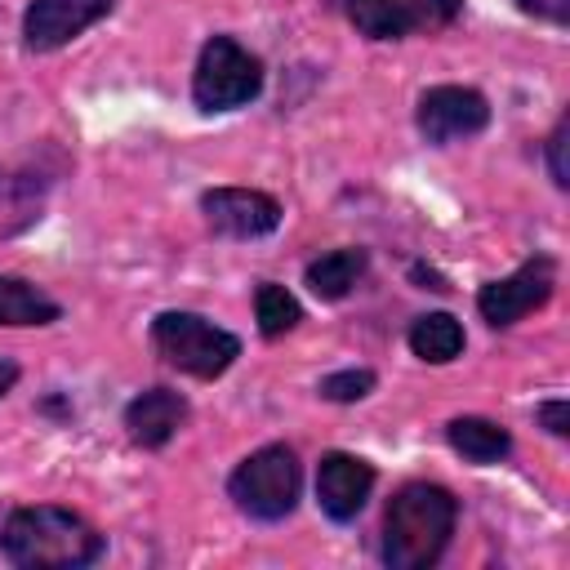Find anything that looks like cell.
Here are the masks:
<instances>
[{"mask_svg": "<svg viewBox=\"0 0 570 570\" xmlns=\"http://www.w3.org/2000/svg\"><path fill=\"white\" fill-rule=\"evenodd\" d=\"M102 534L71 508L31 503L13 508L0 525V552L18 570H80L102 557Z\"/></svg>", "mask_w": 570, "mask_h": 570, "instance_id": "1", "label": "cell"}, {"mask_svg": "<svg viewBox=\"0 0 570 570\" xmlns=\"http://www.w3.org/2000/svg\"><path fill=\"white\" fill-rule=\"evenodd\" d=\"M459 521V499L445 485L410 481L383 512V561L392 570H428L441 561Z\"/></svg>", "mask_w": 570, "mask_h": 570, "instance_id": "2", "label": "cell"}, {"mask_svg": "<svg viewBox=\"0 0 570 570\" xmlns=\"http://www.w3.org/2000/svg\"><path fill=\"white\" fill-rule=\"evenodd\" d=\"M151 343L174 370H183L191 379H218L240 356V338L232 330L205 321L200 312H160L151 321Z\"/></svg>", "mask_w": 570, "mask_h": 570, "instance_id": "3", "label": "cell"}, {"mask_svg": "<svg viewBox=\"0 0 570 570\" xmlns=\"http://www.w3.org/2000/svg\"><path fill=\"white\" fill-rule=\"evenodd\" d=\"M298 459L289 445H263L249 459H240V468L227 481V494L236 499V508L254 521H285L298 503Z\"/></svg>", "mask_w": 570, "mask_h": 570, "instance_id": "4", "label": "cell"}, {"mask_svg": "<svg viewBox=\"0 0 570 570\" xmlns=\"http://www.w3.org/2000/svg\"><path fill=\"white\" fill-rule=\"evenodd\" d=\"M263 89V62L236 45L232 36H214L205 40L196 71H191V98L200 111H232L254 102Z\"/></svg>", "mask_w": 570, "mask_h": 570, "instance_id": "5", "label": "cell"}, {"mask_svg": "<svg viewBox=\"0 0 570 570\" xmlns=\"http://www.w3.org/2000/svg\"><path fill=\"white\" fill-rule=\"evenodd\" d=\"M552 289H557V263L548 254H534L517 272H508L499 281H485L481 294H476V312L485 316V325L508 330L521 316H530L534 307H543L552 298Z\"/></svg>", "mask_w": 570, "mask_h": 570, "instance_id": "6", "label": "cell"}, {"mask_svg": "<svg viewBox=\"0 0 570 570\" xmlns=\"http://www.w3.org/2000/svg\"><path fill=\"white\" fill-rule=\"evenodd\" d=\"M463 13V0H347V18L365 40H401L441 31Z\"/></svg>", "mask_w": 570, "mask_h": 570, "instance_id": "7", "label": "cell"}, {"mask_svg": "<svg viewBox=\"0 0 570 570\" xmlns=\"http://www.w3.org/2000/svg\"><path fill=\"white\" fill-rule=\"evenodd\" d=\"M490 125V102L485 94L476 89H463V85H432L423 98H419V134L436 147L445 142H459V138H472Z\"/></svg>", "mask_w": 570, "mask_h": 570, "instance_id": "8", "label": "cell"}, {"mask_svg": "<svg viewBox=\"0 0 570 570\" xmlns=\"http://www.w3.org/2000/svg\"><path fill=\"white\" fill-rule=\"evenodd\" d=\"M200 209L209 227L232 240H258L281 227V200L254 187H214L200 196Z\"/></svg>", "mask_w": 570, "mask_h": 570, "instance_id": "9", "label": "cell"}, {"mask_svg": "<svg viewBox=\"0 0 570 570\" xmlns=\"http://www.w3.org/2000/svg\"><path fill=\"white\" fill-rule=\"evenodd\" d=\"M116 0H31L22 13V40L36 53L62 49L80 31H89L98 18L111 13Z\"/></svg>", "mask_w": 570, "mask_h": 570, "instance_id": "10", "label": "cell"}, {"mask_svg": "<svg viewBox=\"0 0 570 570\" xmlns=\"http://www.w3.org/2000/svg\"><path fill=\"white\" fill-rule=\"evenodd\" d=\"M374 490V468L361 454H325L316 468V503L330 521H356Z\"/></svg>", "mask_w": 570, "mask_h": 570, "instance_id": "11", "label": "cell"}, {"mask_svg": "<svg viewBox=\"0 0 570 570\" xmlns=\"http://www.w3.org/2000/svg\"><path fill=\"white\" fill-rule=\"evenodd\" d=\"M187 423V396L174 387H147L125 405L129 441L142 450H160L174 441V432Z\"/></svg>", "mask_w": 570, "mask_h": 570, "instance_id": "12", "label": "cell"}, {"mask_svg": "<svg viewBox=\"0 0 570 570\" xmlns=\"http://www.w3.org/2000/svg\"><path fill=\"white\" fill-rule=\"evenodd\" d=\"M365 267H370V254L361 245H347V249H330L316 263H307L303 281H307V289L316 298L334 303V298H347L352 294V285L365 276Z\"/></svg>", "mask_w": 570, "mask_h": 570, "instance_id": "13", "label": "cell"}, {"mask_svg": "<svg viewBox=\"0 0 570 570\" xmlns=\"http://www.w3.org/2000/svg\"><path fill=\"white\" fill-rule=\"evenodd\" d=\"M445 436H450V445H454L463 459H472V463H499V459L512 450L508 428H499L494 419H481V414L450 419Z\"/></svg>", "mask_w": 570, "mask_h": 570, "instance_id": "14", "label": "cell"}, {"mask_svg": "<svg viewBox=\"0 0 570 570\" xmlns=\"http://www.w3.org/2000/svg\"><path fill=\"white\" fill-rule=\"evenodd\" d=\"M62 307L22 276H0V325H53Z\"/></svg>", "mask_w": 570, "mask_h": 570, "instance_id": "15", "label": "cell"}, {"mask_svg": "<svg viewBox=\"0 0 570 570\" xmlns=\"http://www.w3.org/2000/svg\"><path fill=\"white\" fill-rule=\"evenodd\" d=\"M463 325L450 316V312H428L410 325V352L428 365H450L459 352H463Z\"/></svg>", "mask_w": 570, "mask_h": 570, "instance_id": "16", "label": "cell"}, {"mask_svg": "<svg viewBox=\"0 0 570 570\" xmlns=\"http://www.w3.org/2000/svg\"><path fill=\"white\" fill-rule=\"evenodd\" d=\"M254 316H258L263 338H281V334H289V330L303 321V307H298V298H294L285 285L263 281V285L254 289Z\"/></svg>", "mask_w": 570, "mask_h": 570, "instance_id": "17", "label": "cell"}, {"mask_svg": "<svg viewBox=\"0 0 570 570\" xmlns=\"http://www.w3.org/2000/svg\"><path fill=\"white\" fill-rule=\"evenodd\" d=\"M316 392L325 401H361V396L374 392V370H338V374H325Z\"/></svg>", "mask_w": 570, "mask_h": 570, "instance_id": "18", "label": "cell"}, {"mask_svg": "<svg viewBox=\"0 0 570 570\" xmlns=\"http://www.w3.org/2000/svg\"><path fill=\"white\" fill-rule=\"evenodd\" d=\"M566 134H570V125H566V116H561L557 129L548 134V169H552V183H557V187L570 183V169H566Z\"/></svg>", "mask_w": 570, "mask_h": 570, "instance_id": "19", "label": "cell"}, {"mask_svg": "<svg viewBox=\"0 0 570 570\" xmlns=\"http://www.w3.org/2000/svg\"><path fill=\"white\" fill-rule=\"evenodd\" d=\"M534 419H539L552 436H566V432H570V405H566L561 396H557V401H543V405L534 410Z\"/></svg>", "mask_w": 570, "mask_h": 570, "instance_id": "20", "label": "cell"}, {"mask_svg": "<svg viewBox=\"0 0 570 570\" xmlns=\"http://www.w3.org/2000/svg\"><path fill=\"white\" fill-rule=\"evenodd\" d=\"M521 13H534V18H548V22H566L570 18V0H517Z\"/></svg>", "mask_w": 570, "mask_h": 570, "instance_id": "21", "label": "cell"}, {"mask_svg": "<svg viewBox=\"0 0 570 570\" xmlns=\"http://www.w3.org/2000/svg\"><path fill=\"white\" fill-rule=\"evenodd\" d=\"M13 383H18V365H13V361H0V396H4Z\"/></svg>", "mask_w": 570, "mask_h": 570, "instance_id": "22", "label": "cell"}, {"mask_svg": "<svg viewBox=\"0 0 570 570\" xmlns=\"http://www.w3.org/2000/svg\"><path fill=\"white\" fill-rule=\"evenodd\" d=\"M414 281H423V289H445V281L436 272H428V267H414Z\"/></svg>", "mask_w": 570, "mask_h": 570, "instance_id": "23", "label": "cell"}]
</instances>
